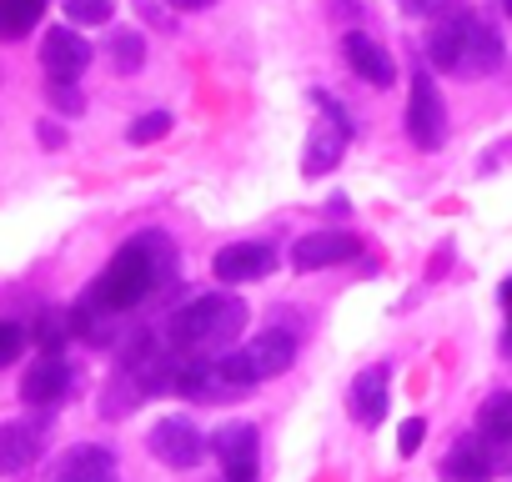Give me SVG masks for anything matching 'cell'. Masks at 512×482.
<instances>
[{
    "label": "cell",
    "mask_w": 512,
    "mask_h": 482,
    "mask_svg": "<svg viewBox=\"0 0 512 482\" xmlns=\"http://www.w3.org/2000/svg\"><path fill=\"white\" fill-rule=\"evenodd\" d=\"M171 277V247L166 236L146 231V236H131L126 247L106 262V272L96 277V287L86 292V302H96L101 312H131L136 302H146L156 287H166Z\"/></svg>",
    "instance_id": "obj_1"
},
{
    "label": "cell",
    "mask_w": 512,
    "mask_h": 482,
    "mask_svg": "<svg viewBox=\"0 0 512 482\" xmlns=\"http://www.w3.org/2000/svg\"><path fill=\"white\" fill-rule=\"evenodd\" d=\"M241 327H246V302L231 292H211V297L176 307L166 317L161 337L176 357H226L236 347Z\"/></svg>",
    "instance_id": "obj_2"
},
{
    "label": "cell",
    "mask_w": 512,
    "mask_h": 482,
    "mask_svg": "<svg viewBox=\"0 0 512 482\" xmlns=\"http://www.w3.org/2000/svg\"><path fill=\"white\" fill-rule=\"evenodd\" d=\"M427 61L437 71L487 76V71L502 66V41L477 11H467L462 0H452V6H442V16L427 31Z\"/></svg>",
    "instance_id": "obj_3"
},
{
    "label": "cell",
    "mask_w": 512,
    "mask_h": 482,
    "mask_svg": "<svg viewBox=\"0 0 512 482\" xmlns=\"http://www.w3.org/2000/svg\"><path fill=\"white\" fill-rule=\"evenodd\" d=\"M297 362V337L292 332H262V337H251L246 347H231L221 357V372L236 382V387H256V382H267V377H282L287 367Z\"/></svg>",
    "instance_id": "obj_4"
},
{
    "label": "cell",
    "mask_w": 512,
    "mask_h": 482,
    "mask_svg": "<svg viewBox=\"0 0 512 482\" xmlns=\"http://www.w3.org/2000/svg\"><path fill=\"white\" fill-rule=\"evenodd\" d=\"M407 136L417 151H437L447 141V106L437 96V81L427 71L412 76V91H407Z\"/></svg>",
    "instance_id": "obj_5"
},
{
    "label": "cell",
    "mask_w": 512,
    "mask_h": 482,
    "mask_svg": "<svg viewBox=\"0 0 512 482\" xmlns=\"http://www.w3.org/2000/svg\"><path fill=\"white\" fill-rule=\"evenodd\" d=\"M146 447H151V457H156V462H166V467L186 472V467H196V462L211 452V437H206L191 417H161V422L151 427Z\"/></svg>",
    "instance_id": "obj_6"
},
{
    "label": "cell",
    "mask_w": 512,
    "mask_h": 482,
    "mask_svg": "<svg viewBox=\"0 0 512 482\" xmlns=\"http://www.w3.org/2000/svg\"><path fill=\"white\" fill-rule=\"evenodd\" d=\"M211 452L221 457L226 482H256V472H262V432L251 422H221L211 437Z\"/></svg>",
    "instance_id": "obj_7"
},
{
    "label": "cell",
    "mask_w": 512,
    "mask_h": 482,
    "mask_svg": "<svg viewBox=\"0 0 512 482\" xmlns=\"http://www.w3.org/2000/svg\"><path fill=\"white\" fill-rule=\"evenodd\" d=\"M317 106L327 111V121H317V131H312V141H307V161H302L307 176H327V171L342 161L347 141H352V121H347V111H342L327 91L317 96Z\"/></svg>",
    "instance_id": "obj_8"
},
{
    "label": "cell",
    "mask_w": 512,
    "mask_h": 482,
    "mask_svg": "<svg viewBox=\"0 0 512 482\" xmlns=\"http://www.w3.org/2000/svg\"><path fill=\"white\" fill-rule=\"evenodd\" d=\"M272 267H277V252L267 247V241H231V247H221L216 262H211L216 282H226V287H236V282H262Z\"/></svg>",
    "instance_id": "obj_9"
},
{
    "label": "cell",
    "mask_w": 512,
    "mask_h": 482,
    "mask_svg": "<svg viewBox=\"0 0 512 482\" xmlns=\"http://www.w3.org/2000/svg\"><path fill=\"white\" fill-rule=\"evenodd\" d=\"M362 252V241L352 231H307L292 247V267L297 272H322V267H342Z\"/></svg>",
    "instance_id": "obj_10"
},
{
    "label": "cell",
    "mask_w": 512,
    "mask_h": 482,
    "mask_svg": "<svg viewBox=\"0 0 512 482\" xmlns=\"http://www.w3.org/2000/svg\"><path fill=\"white\" fill-rule=\"evenodd\" d=\"M66 392H71V362H66L61 352H46V357L31 362L26 377H21V397H26L31 407H41V412L61 407Z\"/></svg>",
    "instance_id": "obj_11"
},
{
    "label": "cell",
    "mask_w": 512,
    "mask_h": 482,
    "mask_svg": "<svg viewBox=\"0 0 512 482\" xmlns=\"http://www.w3.org/2000/svg\"><path fill=\"white\" fill-rule=\"evenodd\" d=\"M41 66L51 71V81H76L91 66V41L81 31H71V26H56L41 41Z\"/></svg>",
    "instance_id": "obj_12"
},
{
    "label": "cell",
    "mask_w": 512,
    "mask_h": 482,
    "mask_svg": "<svg viewBox=\"0 0 512 482\" xmlns=\"http://www.w3.org/2000/svg\"><path fill=\"white\" fill-rule=\"evenodd\" d=\"M342 56H347V66L357 71V81H367V86H392V81H397L392 56H387L382 41H372L367 31H347V36H342Z\"/></svg>",
    "instance_id": "obj_13"
},
{
    "label": "cell",
    "mask_w": 512,
    "mask_h": 482,
    "mask_svg": "<svg viewBox=\"0 0 512 482\" xmlns=\"http://www.w3.org/2000/svg\"><path fill=\"white\" fill-rule=\"evenodd\" d=\"M442 477H447V482H492V477H497V452H492V442H487L482 432H477V437H462V442L447 452Z\"/></svg>",
    "instance_id": "obj_14"
},
{
    "label": "cell",
    "mask_w": 512,
    "mask_h": 482,
    "mask_svg": "<svg viewBox=\"0 0 512 482\" xmlns=\"http://www.w3.org/2000/svg\"><path fill=\"white\" fill-rule=\"evenodd\" d=\"M51 482H116V452L81 442L51 467Z\"/></svg>",
    "instance_id": "obj_15"
},
{
    "label": "cell",
    "mask_w": 512,
    "mask_h": 482,
    "mask_svg": "<svg viewBox=\"0 0 512 482\" xmlns=\"http://www.w3.org/2000/svg\"><path fill=\"white\" fill-rule=\"evenodd\" d=\"M46 447V427L41 422H6L0 427V477L26 472Z\"/></svg>",
    "instance_id": "obj_16"
},
{
    "label": "cell",
    "mask_w": 512,
    "mask_h": 482,
    "mask_svg": "<svg viewBox=\"0 0 512 482\" xmlns=\"http://www.w3.org/2000/svg\"><path fill=\"white\" fill-rule=\"evenodd\" d=\"M387 367H367V372H357V382H352V392H347V407H352V422H362V427H377L382 417H387Z\"/></svg>",
    "instance_id": "obj_17"
},
{
    "label": "cell",
    "mask_w": 512,
    "mask_h": 482,
    "mask_svg": "<svg viewBox=\"0 0 512 482\" xmlns=\"http://www.w3.org/2000/svg\"><path fill=\"white\" fill-rule=\"evenodd\" d=\"M477 432H482V437H512V392H497V397L482 402Z\"/></svg>",
    "instance_id": "obj_18"
},
{
    "label": "cell",
    "mask_w": 512,
    "mask_h": 482,
    "mask_svg": "<svg viewBox=\"0 0 512 482\" xmlns=\"http://www.w3.org/2000/svg\"><path fill=\"white\" fill-rule=\"evenodd\" d=\"M46 0H0V36H21L36 26Z\"/></svg>",
    "instance_id": "obj_19"
},
{
    "label": "cell",
    "mask_w": 512,
    "mask_h": 482,
    "mask_svg": "<svg viewBox=\"0 0 512 482\" xmlns=\"http://www.w3.org/2000/svg\"><path fill=\"white\" fill-rule=\"evenodd\" d=\"M141 61H146L141 31H116V36H111V66H116V71H141Z\"/></svg>",
    "instance_id": "obj_20"
},
{
    "label": "cell",
    "mask_w": 512,
    "mask_h": 482,
    "mask_svg": "<svg viewBox=\"0 0 512 482\" xmlns=\"http://www.w3.org/2000/svg\"><path fill=\"white\" fill-rule=\"evenodd\" d=\"M71 26H106L111 21V0H61Z\"/></svg>",
    "instance_id": "obj_21"
},
{
    "label": "cell",
    "mask_w": 512,
    "mask_h": 482,
    "mask_svg": "<svg viewBox=\"0 0 512 482\" xmlns=\"http://www.w3.org/2000/svg\"><path fill=\"white\" fill-rule=\"evenodd\" d=\"M166 131H171V116H166V111H146V116L126 131V141H131V146H151V141H161Z\"/></svg>",
    "instance_id": "obj_22"
},
{
    "label": "cell",
    "mask_w": 512,
    "mask_h": 482,
    "mask_svg": "<svg viewBox=\"0 0 512 482\" xmlns=\"http://www.w3.org/2000/svg\"><path fill=\"white\" fill-rule=\"evenodd\" d=\"M26 347V327L21 322H0V367H11Z\"/></svg>",
    "instance_id": "obj_23"
},
{
    "label": "cell",
    "mask_w": 512,
    "mask_h": 482,
    "mask_svg": "<svg viewBox=\"0 0 512 482\" xmlns=\"http://www.w3.org/2000/svg\"><path fill=\"white\" fill-rule=\"evenodd\" d=\"M422 437H427V422H422V417H407V422L397 427V452L412 457V452L422 447Z\"/></svg>",
    "instance_id": "obj_24"
},
{
    "label": "cell",
    "mask_w": 512,
    "mask_h": 482,
    "mask_svg": "<svg viewBox=\"0 0 512 482\" xmlns=\"http://www.w3.org/2000/svg\"><path fill=\"white\" fill-rule=\"evenodd\" d=\"M51 101H56V106H61L66 116H76V111L86 106V101H81V91H76L71 81H51Z\"/></svg>",
    "instance_id": "obj_25"
},
{
    "label": "cell",
    "mask_w": 512,
    "mask_h": 482,
    "mask_svg": "<svg viewBox=\"0 0 512 482\" xmlns=\"http://www.w3.org/2000/svg\"><path fill=\"white\" fill-rule=\"evenodd\" d=\"M41 141H46V146H61V141H66V131H61V126H51V121H46V126H41Z\"/></svg>",
    "instance_id": "obj_26"
},
{
    "label": "cell",
    "mask_w": 512,
    "mask_h": 482,
    "mask_svg": "<svg viewBox=\"0 0 512 482\" xmlns=\"http://www.w3.org/2000/svg\"><path fill=\"white\" fill-rule=\"evenodd\" d=\"M171 6H176V11H206L211 0H171Z\"/></svg>",
    "instance_id": "obj_27"
},
{
    "label": "cell",
    "mask_w": 512,
    "mask_h": 482,
    "mask_svg": "<svg viewBox=\"0 0 512 482\" xmlns=\"http://www.w3.org/2000/svg\"><path fill=\"white\" fill-rule=\"evenodd\" d=\"M502 307H507V322H512V282L502 287Z\"/></svg>",
    "instance_id": "obj_28"
},
{
    "label": "cell",
    "mask_w": 512,
    "mask_h": 482,
    "mask_svg": "<svg viewBox=\"0 0 512 482\" xmlns=\"http://www.w3.org/2000/svg\"><path fill=\"white\" fill-rule=\"evenodd\" d=\"M407 6H422V0H407Z\"/></svg>",
    "instance_id": "obj_29"
},
{
    "label": "cell",
    "mask_w": 512,
    "mask_h": 482,
    "mask_svg": "<svg viewBox=\"0 0 512 482\" xmlns=\"http://www.w3.org/2000/svg\"><path fill=\"white\" fill-rule=\"evenodd\" d=\"M507 16H512V0H507Z\"/></svg>",
    "instance_id": "obj_30"
}]
</instances>
